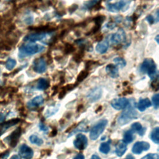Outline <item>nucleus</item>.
Returning a JSON list of instances; mask_svg holds the SVG:
<instances>
[{"mask_svg": "<svg viewBox=\"0 0 159 159\" xmlns=\"http://www.w3.org/2000/svg\"><path fill=\"white\" fill-rule=\"evenodd\" d=\"M16 63H17V62L15 59L12 58H9L5 63L6 68L8 70H12L16 65Z\"/></svg>", "mask_w": 159, "mask_h": 159, "instance_id": "c756f323", "label": "nucleus"}, {"mask_svg": "<svg viewBox=\"0 0 159 159\" xmlns=\"http://www.w3.org/2000/svg\"><path fill=\"white\" fill-rule=\"evenodd\" d=\"M131 129L134 132H137L140 136L144 135L145 132V128L143 127L142 125L139 122H134L131 125Z\"/></svg>", "mask_w": 159, "mask_h": 159, "instance_id": "5701e85b", "label": "nucleus"}, {"mask_svg": "<svg viewBox=\"0 0 159 159\" xmlns=\"http://www.w3.org/2000/svg\"><path fill=\"white\" fill-rule=\"evenodd\" d=\"M150 144L147 142H137L133 145L132 151L134 154H140L143 151H147L150 148Z\"/></svg>", "mask_w": 159, "mask_h": 159, "instance_id": "9b49d317", "label": "nucleus"}, {"mask_svg": "<svg viewBox=\"0 0 159 159\" xmlns=\"http://www.w3.org/2000/svg\"><path fill=\"white\" fill-rule=\"evenodd\" d=\"M45 50V47L37 43H29L22 45L19 48V57L24 58L27 57L40 53Z\"/></svg>", "mask_w": 159, "mask_h": 159, "instance_id": "f257e3e1", "label": "nucleus"}, {"mask_svg": "<svg viewBox=\"0 0 159 159\" xmlns=\"http://www.w3.org/2000/svg\"><path fill=\"white\" fill-rule=\"evenodd\" d=\"M152 106V103L149 99L148 98H143L140 99L137 104V108L138 109L142 112L144 111L147 108L150 107Z\"/></svg>", "mask_w": 159, "mask_h": 159, "instance_id": "aec40b11", "label": "nucleus"}, {"mask_svg": "<svg viewBox=\"0 0 159 159\" xmlns=\"http://www.w3.org/2000/svg\"><path fill=\"white\" fill-rule=\"evenodd\" d=\"M134 139V131L131 130H128L125 131L124 134V137H123V140L122 141L127 143H131Z\"/></svg>", "mask_w": 159, "mask_h": 159, "instance_id": "b1692460", "label": "nucleus"}, {"mask_svg": "<svg viewBox=\"0 0 159 159\" xmlns=\"http://www.w3.org/2000/svg\"><path fill=\"white\" fill-rule=\"evenodd\" d=\"M86 48V45H82L80 46V50L74 55L73 56V60L77 63H79L82 60L84 55V50Z\"/></svg>", "mask_w": 159, "mask_h": 159, "instance_id": "4be33fe9", "label": "nucleus"}, {"mask_svg": "<svg viewBox=\"0 0 159 159\" xmlns=\"http://www.w3.org/2000/svg\"><path fill=\"white\" fill-rule=\"evenodd\" d=\"M105 27L109 30H112L116 27V24L112 22H108L105 24Z\"/></svg>", "mask_w": 159, "mask_h": 159, "instance_id": "4c0bfd02", "label": "nucleus"}, {"mask_svg": "<svg viewBox=\"0 0 159 159\" xmlns=\"http://www.w3.org/2000/svg\"><path fill=\"white\" fill-rule=\"evenodd\" d=\"M138 114L132 106L125 109L118 117L117 122L120 125H124L129 123L130 120L137 118Z\"/></svg>", "mask_w": 159, "mask_h": 159, "instance_id": "7ed1b4c3", "label": "nucleus"}, {"mask_svg": "<svg viewBox=\"0 0 159 159\" xmlns=\"http://www.w3.org/2000/svg\"><path fill=\"white\" fill-rule=\"evenodd\" d=\"M107 124V120L106 119H102L100 121H99L91 129L90 139L92 140H96L99 137V135L103 132Z\"/></svg>", "mask_w": 159, "mask_h": 159, "instance_id": "20e7f679", "label": "nucleus"}, {"mask_svg": "<svg viewBox=\"0 0 159 159\" xmlns=\"http://www.w3.org/2000/svg\"><path fill=\"white\" fill-rule=\"evenodd\" d=\"M146 20L150 24H153L155 22V19L154 17L152 16V15H148L147 17H146Z\"/></svg>", "mask_w": 159, "mask_h": 159, "instance_id": "ea45409f", "label": "nucleus"}, {"mask_svg": "<svg viewBox=\"0 0 159 159\" xmlns=\"http://www.w3.org/2000/svg\"><path fill=\"white\" fill-rule=\"evenodd\" d=\"M106 71L109 76L113 78H117L119 76L117 67L113 64L107 65L106 67Z\"/></svg>", "mask_w": 159, "mask_h": 159, "instance_id": "f3484780", "label": "nucleus"}, {"mask_svg": "<svg viewBox=\"0 0 159 159\" xmlns=\"http://www.w3.org/2000/svg\"><path fill=\"white\" fill-rule=\"evenodd\" d=\"M155 40L157 41V43H158V35H157L156 36V37H155Z\"/></svg>", "mask_w": 159, "mask_h": 159, "instance_id": "8fccbe9b", "label": "nucleus"}, {"mask_svg": "<svg viewBox=\"0 0 159 159\" xmlns=\"http://www.w3.org/2000/svg\"><path fill=\"white\" fill-rule=\"evenodd\" d=\"M74 146L78 150H84L88 145V139L84 135L79 134L74 140Z\"/></svg>", "mask_w": 159, "mask_h": 159, "instance_id": "9d476101", "label": "nucleus"}, {"mask_svg": "<svg viewBox=\"0 0 159 159\" xmlns=\"http://www.w3.org/2000/svg\"><path fill=\"white\" fill-rule=\"evenodd\" d=\"M10 159H20V157L17 155H14L10 158Z\"/></svg>", "mask_w": 159, "mask_h": 159, "instance_id": "49530a36", "label": "nucleus"}, {"mask_svg": "<svg viewBox=\"0 0 159 159\" xmlns=\"http://www.w3.org/2000/svg\"><path fill=\"white\" fill-rule=\"evenodd\" d=\"M109 48V43L107 40L101 41L99 42L97 45L96 46L95 50L96 51L100 54L105 53Z\"/></svg>", "mask_w": 159, "mask_h": 159, "instance_id": "6ab92c4d", "label": "nucleus"}, {"mask_svg": "<svg viewBox=\"0 0 159 159\" xmlns=\"http://www.w3.org/2000/svg\"><path fill=\"white\" fill-rule=\"evenodd\" d=\"M47 34L45 32H35L34 34H31L25 35L23 40L25 42H35L36 41H40L45 39L47 37Z\"/></svg>", "mask_w": 159, "mask_h": 159, "instance_id": "ddd939ff", "label": "nucleus"}, {"mask_svg": "<svg viewBox=\"0 0 159 159\" xmlns=\"http://www.w3.org/2000/svg\"><path fill=\"white\" fill-rule=\"evenodd\" d=\"M106 17L104 15L100 14V15H98L96 17H94L93 20L95 24H99L101 25V24L103 22V21L104 20Z\"/></svg>", "mask_w": 159, "mask_h": 159, "instance_id": "473e14b6", "label": "nucleus"}, {"mask_svg": "<svg viewBox=\"0 0 159 159\" xmlns=\"http://www.w3.org/2000/svg\"><path fill=\"white\" fill-rule=\"evenodd\" d=\"M90 159H101L100 158V157H98L97 155H92L91 156V158Z\"/></svg>", "mask_w": 159, "mask_h": 159, "instance_id": "09e8293b", "label": "nucleus"}, {"mask_svg": "<svg viewBox=\"0 0 159 159\" xmlns=\"http://www.w3.org/2000/svg\"><path fill=\"white\" fill-rule=\"evenodd\" d=\"M75 51V47L73 45L70 43H66L64 45L63 52L65 54H70L72 53Z\"/></svg>", "mask_w": 159, "mask_h": 159, "instance_id": "c85d7f7f", "label": "nucleus"}, {"mask_svg": "<svg viewBox=\"0 0 159 159\" xmlns=\"http://www.w3.org/2000/svg\"><path fill=\"white\" fill-rule=\"evenodd\" d=\"M19 122V119H13L11 120H9L4 123L0 124V135L3 134L7 129H8L9 127L16 125L17 123Z\"/></svg>", "mask_w": 159, "mask_h": 159, "instance_id": "dca6fc26", "label": "nucleus"}, {"mask_svg": "<svg viewBox=\"0 0 159 159\" xmlns=\"http://www.w3.org/2000/svg\"><path fill=\"white\" fill-rule=\"evenodd\" d=\"M0 74H1V70H0Z\"/></svg>", "mask_w": 159, "mask_h": 159, "instance_id": "864d4df0", "label": "nucleus"}, {"mask_svg": "<svg viewBox=\"0 0 159 159\" xmlns=\"http://www.w3.org/2000/svg\"><path fill=\"white\" fill-rule=\"evenodd\" d=\"M153 82L152 83V87L153 88V89H154L155 90H158V76L157 78H155V79L152 80Z\"/></svg>", "mask_w": 159, "mask_h": 159, "instance_id": "e433bc0d", "label": "nucleus"}, {"mask_svg": "<svg viewBox=\"0 0 159 159\" xmlns=\"http://www.w3.org/2000/svg\"><path fill=\"white\" fill-rule=\"evenodd\" d=\"M131 2V0H120L115 3L108 4L106 6L108 11L112 12H117L122 9L125 11L127 9Z\"/></svg>", "mask_w": 159, "mask_h": 159, "instance_id": "39448f33", "label": "nucleus"}, {"mask_svg": "<svg viewBox=\"0 0 159 159\" xmlns=\"http://www.w3.org/2000/svg\"><path fill=\"white\" fill-rule=\"evenodd\" d=\"M73 159H84V156L83 154L79 153L76 155Z\"/></svg>", "mask_w": 159, "mask_h": 159, "instance_id": "37998d69", "label": "nucleus"}, {"mask_svg": "<svg viewBox=\"0 0 159 159\" xmlns=\"http://www.w3.org/2000/svg\"><path fill=\"white\" fill-rule=\"evenodd\" d=\"M33 70L37 73H43L47 70V63L42 57L36 58L33 61Z\"/></svg>", "mask_w": 159, "mask_h": 159, "instance_id": "0eeeda50", "label": "nucleus"}, {"mask_svg": "<svg viewBox=\"0 0 159 159\" xmlns=\"http://www.w3.org/2000/svg\"><path fill=\"white\" fill-rule=\"evenodd\" d=\"M39 128L42 131H44V132H47L48 131V127L45 124H43L41 122L39 124Z\"/></svg>", "mask_w": 159, "mask_h": 159, "instance_id": "a19ab883", "label": "nucleus"}, {"mask_svg": "<svg viewBox=\"0 0 159 159\" xmlns=\"http://www.w3.org/2000/svg\"><path fill=\"white\" fill-rule=\"evenodd\" d=\"M109 38L111 43L113 45H119L125 40V32L122 29H120L116 32L111 34V35L109 36Z\"/></svg>", "mask_w": 159, "mask_h": 159, "instance_id": "423d86ee", "label": "nucleus"}, {"mask_svg": "<svg viewBox=\"0 0 159 159\" xmlns=\"http://www.w3.org/2000/svg\"><path fill=\"white\" fill-rule=\"evenodd\" d=\"M49 84L50 83L48 80L43 78H40L37 81L36 88L38 90H45L48 88Z\"/></svg>", "mask_w": 159, "mask_h": 159, "instance_id": "412c9836", "label": "nucleus"}, {"mask_svg": "<svg viewBox=\"0 0 159 159\" xmlns=\"http://www.w3.org/2000/svg\"><path fill=\"white\" fill-rule=\"evenodd\" d=\"M21 135V129L20 127L17 128L14 130L7 138L6 142L11 147H14L16 146L19 139Z\"/></svg>", "mask_w": 159, "mask_h": 159, "instance_id": "6e6552de", "label": "nucleus"}, {"mask_svg": "<svg viewBox=\"0 0 159 159\" xmlns=\"http://www.w3.org/2000/svg\"><path fill=\"white\" fill-rule=\"evenodd\" d=\"M19 156L23 159H31L34 155L32 149L26 144H22L19 147Z\"/></svg>", "mask_w": 159, "mask_h": 159, "instance_id": "f8f14e48", "label": "nucleus"}, {"mask_svg": "<svg viewBox=\"0 0 159 159\" xmlns=\"http://www.w3.org/2000/svg\"><path fill=\"white\" fill-rule=\"evenodd\" d=\"M89 74V72H88V70H84L83 71H81L79 75H78L77 76V81L78 82H81L83 80H84L88 75Z\"/></svg>", "mask_w": 159, "mask_h": 159, "instance_id": "2f4dec72", "label": "nucleus"}, {"mask_svg": "<svg viewBox=\"0 0 159 159\" xmlns=\"http://www.w3.org/2000/svg\"><path fill=\"white\" fill-rule=\"evenodd\" d=\"M116 22H117L118 23H120L121 21H122V16H117V17H116Z\"/></svg>", "mask_w": 159, "mask_h": 159, "instance_id": "c03bdc74", "label": "nucleus"}, {"mask_svg": "<svg viewBox=\"0 0 159 159\" xmlns=\"http://www.w3.org/2000/svg\"><path fill=\"white\" fill-rule=\"evenodd\" d=\"M158 155L157 153H148L141 159H158Z\"/></svg>", "mask_w": 159, "mask_h": 159, "instance_id": "f704fd0d", "label": "nucleus"}, {"mask_svg": "<svg viewBox=\"0 0 159 159\" xmlns=\"http://www.w3.org/2000/svg\"><path fill=\"white\" fill-rule=\"evenodd\" d=\"M150 139L155 143L158 144L159 143V127H157L152 130L150 134Z\"/></svg>", "mask_w": 159, "mask_h": 159, "instance_id": "393cba45", "label": "nucleus"}, {"mask_svg": "<svg viewBox=\"0 0 159 159\" xmlns=\"http://www.w3.org/2000/svg\"><path fill=\"white\" fill-rule=\"evenodd\" d=\"M33 20H34V18L32 16L30 15H28V16H26L24 19V21L25 22V23L26 24H28V25H30L32 24L33 22Z\"/></svg>", "mask_w": 159, "mask_h": 159, "instance_id": "c9c22d12", "label": "nucleus"}, {"mask_svg": "<svg viewBox=\"0 0 159 159\" xmlns=\"http://www.w3.org/2000/svg\"><path fill=\"white\" fill-rule=\"evenodd\" d=\"M4 119H5V116H4V114L1 113V114H0V123L2 122L4 120Z\"/></svg>", "mask_w": 159, "mask_h": 159, "instance_id": "a18cd8bd", "label": "nucleus"}, {"mask_svg": "<svg viewBox=\"0 0 159 159\" xmlns=\"http://www.w3.org/2000/svg\"><path fill=\"white\" fill-rule=\"evenodd\" d=\"M110 143L111 140H109L106 142L102 143L99 148V151L104 154H107L110 151Z\"/></svg>", "mask_w": 159, "mask_h": 159, "instance_id": "a878e982", "label": "nucleus"}, {"mask_svg": "<svg viewBox=\"0 0 159 159\" xmlns=\"http://www.w3.org/2000/svg\"><path fill=\"white\" fill-rule=\"evenodd\" d=\"M152 104L155 109H158L159 107V94H155L152 96Z\"/></svg>", "mask_w": 159, "mask_h": 159, "instance_id": "72a5a7b5", "label": "nucleus"}, {"mask_svg": "<svg viewBox=\"0 0 159 159\" xmlns=\"http://www.w3.org/2000/svg\"><path fill=\"white\" fill-rule=\"evenodd\" d=\"M129 104V101L125 98H119L114 99L111 102V106L116 110L124 109Z\"/></svg>", "mask_w": 159, "mask_h": 159, "instance_id": "1a4fd4ad", "label": "nucleus"}, {"mask_svg": "<svg viewBox=\"0 0 159 159\" xmlns=\"http://www.w3.org/2000/svg\"><path fill=\"white\" fill-rule=\"evenodd\" d=\"M78 8V5L76 4H73L71 6H70L68 7V11L70 14H72L73 12H74Z\"/></svg>", "mask_w": 159, "mask_h": 159, "instance_id": "58836bf2", "label": "nucleus"}, {"mask_svg": "<svg viewBox=\"0 0 159 159\" xmlns=\"http://www.w3.org/2000/svg\"><path fill=\"white\" fill-rule=\"evenodd\" d=\"M44 102V99L42 96H37L27 102V106L29 108H35L43 104Z\"/></svg>", "mask_w": 159, "mask_h": 159, "instance_id": "2eb2a0df", "label": "nucleus"}, {"mask_svg": "<svg viewBox=\"0 0 159 159\" xmlns=\"http://www.w3.org/2000/svg\"><path fill=\"white\" fill-rule=\"evenodd\" d=\"M103 39V35L102 34H98V35H96L95 36V40L97 41V42H101Z\"/></svg>", "mask_w": 159, "mask_h": 159, "instance_id": "79ce46f5", "label": "nucleus"}, {"mask_svg": "<svg viewBox=\"0 0 159 159\" xmlns=\"http://www.w3.org/2000/svg\"><path fill=\"white\" fill-rule=\"evenodd\" d=\"M124 159H135V158L131 154H129L126 156V157Z\"/></svg>", "mask_w": 159, "mask_h": 159, "instance_id": "de8ad7c7", "label": "nucleus"}, {"mask_svg": "<svg viewBox=\"0 0 159 159\" xmlns=\"http://www.w3.org/2000/svg\"><path fill=\"white\" fill-rule=\"evenodd\" d=\"M111 1V0H106V1Z\"/></svg>", "mask_w": 159, "mask_h": 159, "instance_id": "603ef678", "label": "nucleus"}, {"mask_svg": "<svg viewBox=\"0 0 159 159\" xmlns=\"http://www.w3.org/2000/svg\"><path fill=\"white\" fill-rule=\"evenodd\" d=\"M29 141L33 143V144H35L37 145H41L42 144H43V141L42 139L39 138L38 136H37L36 135H32L29 137Z\"/></svg>", "mask_w": 159, "mask_h": 159, "instance_id": "cd10ccee", "label": "nucleus"}, {"mask_svg": "<svg viewBox=\"0 0 159 159\" xmlns=\"http://www.w3.org/2000/svg\"><path fill=\"white\" fill-rule=\"evenodd\" d=\"M113 61H114V63L116 64V65H117L120 68H123L126 65L125 60L122 57H116L114 58Z\"/></svg>", "mask_w": 159, "mask_h": 159, "instance_id": "7c9ffc66", "label": "nucleus"}, {"mask_svg": "<svg viewBox=\"0 0 159 159\" xmlns=\"http://www.w3.org/2000/svg\"><path fill=\"white\" fill-rule=\"evenodd\" d=\"M5 1H12V0H5Z\"/></svg>", "mask_w": 159, "mask_h": 159, "instance_id": "3c124183", "label": "nucleus"}, {"mask_svg": "<svg viewBox=\"0 0 159 159\" xmlns=\"http://www.w3.org/2000/svg\"><path fill=\"white\" fill-rule=\"evenodd\" d=\"M102 96V89L100 88L96 87L91 90L87 97L91 101H96L98 100Z\"/></svg>", "mask_w": 159, "mask_h": 159, "instance_id": "4468645a", "label": "nucleus"}, {"mask_svg": "<svg viewBox=\"0 0 159 159\" xmlns=\"http://www.w3.org/2000/svg\"><path fill=\"white\" fill-rule=\"evenodd\" d=\"M127 150V144L122 140L119 141L116 145L115 153L118 157H122Z\"/></svg>", "mask_w": 159, "mask_h": 159, "instance_id": "a211bd4d", "label": "nucleus"}, {"mask_svg": "<svg viewBox=\"0 0 159 159\" xmlns=\"http://www.w3.org/2000/svg\"><path fill=\"white\" fill-rule=\"evenodd\" d=\"M140 70L143 73H147L152 80L158 76L157 74V65L152 58L145 59L140 66Z\"/></svg>", "mask_w": 159, "mask_h": 159, "instance_id": "f03ea898", "label": "nucleus"}, {"mask_svg": "<svg viewBox=\"0 0 159 159\" xmlns=\"http://www.w3.org/2000/svg\"><path fill=\"white\" fill-rule=\"evenodd\" d=\"M100 1L101 0H89L86 1L83 4V8L85 9H91L99 3Z\"/></svg>", "mask_w": 159, "mask_h": 159, "instance_id": "bb28decb", "label": "nucleus"}]
</instances>
